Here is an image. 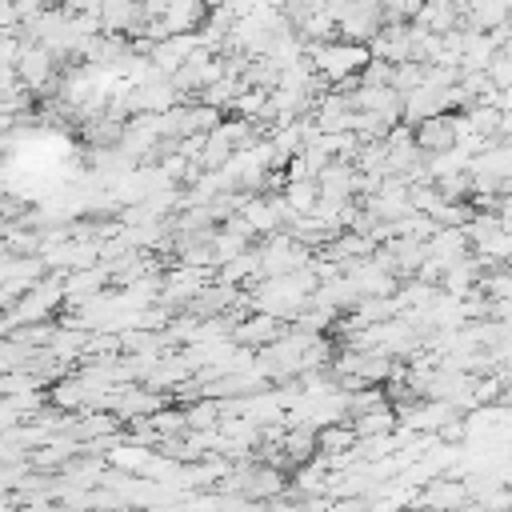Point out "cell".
I'll list each match as a JSON object with an SVG mask.
<instances>
[{
    "label": "cell",
    "instance_id": "6da1fadb",
    "mask_svg": "<svg viewBox=\"0 0 512 512\" xmlns=\"http://www.w3.org/2000/svg\"><path fill=\"white\" fill-rule=\"evenodd\" d=\"M412 140H416V148H420L424 156H448L452 144L460 140L456 116H428V120H420L416 132H412Z\"/></svg>",
    "mask_w": 512,
    "mask_h": 512
},
{
    "label": "cell",
    "instance_id": "7a4b0ae2",
    "mask_svg": "<svg viewBox=\"0 0 512 512\" xmlns=\"http://www.w3.org/2000/svg\"><path fill=\"white\" fill-rule=\"evenodd\" d=\"M364 60H368V52H364V48H352V44H336V48H320V52H316L320 72H328V76H348V72H356Z\"/></svg>",
    "mask_w": 512,
    "mask_h": 512
},
{
    "label": "cell",
    "instance_id": "3957f363",
    "mask_svg": "<svg viewBox=\"0 0 512 512\" xmlns=\"http://www.w3.org/2000/svg\"><path fill=\"white\" fill-rule=\"evenodd\" d=\"M472 16L480 20V32H484L488 24H500V20L508 16V8H492V4H476V8H472Z\"/></svg>",
    "mask_w": 512,
    "mask_h": 512
}]
</instances>
